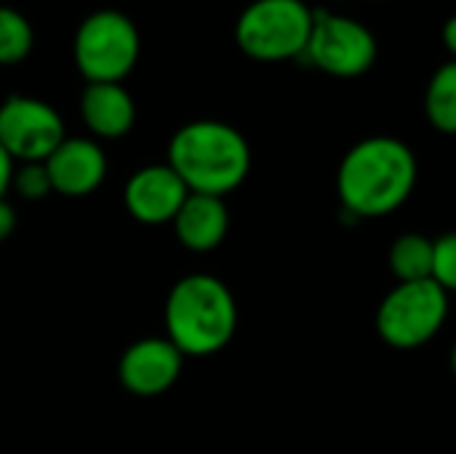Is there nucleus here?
Here are the masks:
<instances>
[{"mask_svg":"<svg viewBox=\"0 0 456 454\" xmlns=\"http://www.w3.org/2000/svg\"><path fill=\"white\" fill-rule=\"evenodd\" d=\"M35 45V32L27 16L11 5H0V67L21 64Z\"/></svg>","mask_w":456,"mask_h":454,"instance_id":"obj_16","label":"nucleus"},{"mask_svg":"<svg viewBox=\"0 0 456 454\" xmlns=\"http://www.w3.org/2000/svg\"><path fill=\"white\" fill-rule=\"evenodd\" d=\"M166 337L187 359L224 351L238 332V302L230 286L211 273L179 278L163 305Z\"/></svg>","mask_w":456,"mask_h":454,"instance_id":"obj_3","label":"nucleus"},{"mask_svg":"<svg viewBox=\"0 0 456 454\" xmlns=\"http://www.w3.org/2000/svg\"><path fill=\"white\" fill-rule=\"evenodd\" d=\"M166 163L182 177L190 193L224 198L246 182L251 147L235 126L203 118L174 131Z\"/></svg>","mask_w":456,"mask_h":454,"instance_id":"obj_2","label":"nucleus"},{"mask_svg":"<svg viewBox=\"0 0 456 454\" xmlns=\"http://www.w3.org/2000/svg\"><path fill=\"white\" fill-rule=\"evenodd\" d=\"M379 56L377 35L358 19L331 13V11H315L313 32L305 48V59L342 80H353L366 75Z\"/></svg>","mask_w":456,"mask_h":454,"instance_id":"obj_7","label":"nucleus"},{"mask_svg":"<svg viewBox=\"0 0 456 454\" xmlns=\"http://www.w3.org/2000/svg\"><path fill=\"white\" fill-rule=\"evenodd\" d=\"M187 195V185L168 163H150L128 177L123 187V206L139 225L160 227L176 219Z\"/></svg>","mask_w":456,"mask_h":454,"instance_id":"obj_10","label":"nucleus"},{"mask_svg":"<svg viewBox=\"0 0 456 454\" xmlns=\"http://www.w3.org/2000/svg\"><path fill=\"white\" fill-rule=\"evenodd\" d=\"M139 54V29L118 8H99L75 29L72 59L86 83H123L134 72Z\"/></svg>","mask_w":456,"mask_h":454,"instance_id":"obj_5","label":"nucleus"},{"mask_svg":"<svg viewBox=\"0 0 456 454\" xmlns=\"http://www.w3.org/2000/svg\"><path fill=\"white\" fill-rule=\"evenodd\" d=\"M182 369H184V356L166 334L142 337L123 351L118 361V380L131 396L155 399L176 385Z\"/></svg>","mask_w":456,"mask_h":454,"instance_id":"obj_9","label":"nucleus"},{"mask_svg":"<svg viewBox=\"0 0 456 454\" xmlns=\"http://www.w3.org/2000/svg\"><path fill=\"white\" fill-rule=\"evenodd\" d=\"M51 187L64 198H86L94 195L110 171L107 153L102 142L91 136H67L45 161H43Z\"/></svg>","mask_w":456,"mask_h":454,"instance_id":"obj_11","label":"nucleus"},{"mask_svg":"<svg viewBox=\"0 0 456 454\" xmlns=\"http://www.w3.org/2000/svg\"><path fill=\"white\" fill-rule=\"evenodd\" d=\"M13 169H16V161L5 153V147L0 144V201L8 195L11 190V179H13Z\"/></svg>","mask_w":456,"mask_h":454,"instance_id":"obj_19","label":"nucleus"},{"mask_svg":"<svg viewBox=\"0 0 456 454\" xmlns=\"http://www.w3.org/2000/svg\"><path fill=\"white\" fill-rule=\"evenodd\" d=\"M419 163L414 150L387 134L355 142L337 171V193L345 209L371 219L398 211L414 193Z\"/></svg>","mask_w":456,"mask_h":454,"instance_id":"obj_1","label":"nucleus"},{"mask_svg":"<svg viewBox=\"0 0 456 454\" xmlns=\"http://www.w3.org/2000/svg\"><path fill=\"white\" fill-rule=\"evenodd\" d=\"M449 364H452V372H454V377H456V343H454V348H452V356H449Z\"/></svg>","mask_w":456,"mask_h":454,"instance_id":"obj_22","label":"nucleus"},{"mask_svg":"<svg viewBox=\"0 0 456 454\" xmlns=\"http://www.w3.org/2000/svg\"><path fill=\"white\" fill-rule=\"evenodd\" d=\"M433 281L446 294H456V230L433 241Z\"/></svg>","mask_w":456,"mask_h":454,"instance_id":"obj_18","label":"nucleus"},{"mask_svg":"<svg viewBox=\"0 0 456 454\" xmlns=\"http://www.w3.org/2000/svg\"><path fill=\"white\" fill-rule=\"evenodd\" d=\"M77 110L96 142L123 139L136 123V102L123 83H86Z\"/></svg>","mask_w":456,"mask_h":454,"instance_id":"obj_12","label":"nucleus"},{"mask_svg":"<svg viewBox=\"0 0 456 454\" xmlns=\"http://www.w3.org/2000/svg\"><path fill=\"white\" fill-rule=\"evenodd\" d=\"M11 190L16 195H21L24 201H43L53 193L48 171L43 163H16Z\"/></svg>","mask_w":456,"mask_h":454,"instance_id":"obj_17","label":"nucleus"},{"mask_svg":"<svg viewBox=\"0 0 456 454\" xmlns=\"http://www.w3.org/2000/svg\"><path fill=\"white\" fill-rule=\"evenodd\" d=\"M315 11L305 0H254L235 21L238 48L265 64L305 56Z\"/></svg>","mask_w":456,"mask_h":454,"instance_id":"obj_4","label":"nucleus"},{"mask_svg":"<svg viewBox=\"0 0 456 454\" xmlns=\"http://www.w3.org/2000/svg\"><path fill=\"white\" fill-rule=\"evenodd\" d=\"M171 225H174L176 241L187 252L206 254L224 244L227 230H230V209L224 198L190 193Z\"/></svg>","mask_w":456,"mask_h":454,"instance_id":"obj_13","label":"nucleus"},{"mask_svg":"<svg viewBox=\"0 0 456 454\" xmlns=\"http://www.w3.org/2000/svg\"><path fill=\"white\" fill-rule=\"evenodd\" d=\"M425 115L428 123L446 134V136H456V62H446L441 64L425 88Z\"/></svg>","mask_w":456,"mask_h":454,"instance_id":"obj_15","label":"nucleus"},{"mask_svg":"<svg viewBox=\"0 0 456 454\" xmlns=\"http://www.w3.org/2000/svg\"><path fill=\"white\" fill-rule=\"evenodd\" d=\"M64 139V120L48 102L13 94L0 104V144L16 163H43Z\"/></svg>","mask_w":456,"mask_h":454,"instance_id":"obj_8","label":"nucleus"},{"mask_svg":"<svg viewBox=\"0 0 456 454\" xmlns=\"http://www.w3.org/2000/svg\"><path fill=\"white\" fill-rule=\"evenodd\" d=\"M16 230V209L3 198L0 201V241H5Z\"/></svg>","mask_w":456,"mask_h":454,"instance_id":"obj_20","label":"nucleus"},{"mask_svg":"<svg viewBox=\"0 0 456 454\" xmlns=\"http://www.w3.org/2000/svg\"><path fill=\"white\" fill-rule=\"evenodd\" d=\"M449 318V294L433 281L395 284L377 308V332L395 351L428 345Z\"/></svg>","mask_w":456,"mask_h":454,"instance_id":"obj_6","label":"nucleus"},{"mask_svg":"<svg viewBox=\"0 0 456 454\" xmlns=\"http://www.w3.org/2000/svg\"><path fill=\"white\" fill-rule=\"evenodd\" d=\"M339 3H347V0H339Z\"/></svg>","mask_w":456,"mask_h":454,"instance_id":"obj_23","label":"nucleus"},{"mask_svg":"<svg viewBox=\"0 0 456 454\" xmlns=\"http://www.w3.org/2000/svg\"><path fill=\"white\" fill-rule=\"evenodd\" d=\"M387 265L398 284L433 278V241L422 233H403L393 241Z\"/></svg>","mask_w":456,"mask_h":454,"instance_id":"obj_14","label":"nucleus"},{"mask_svg":"<svg viewBox=\"0 0 456 454\" xmlns=\"http://www.w3.org/2000/svg\"><path fill=\"white\" fill-rule=\"evenodd\" d=\"M441 37H444L446 51L452 54V59L456 62V13L446 19V24H444V35H441Z\"/></svg>","mask_w":456,"mask_h":454,"instance_id":"obj_21","label":"nucleus"}]
</instances>
